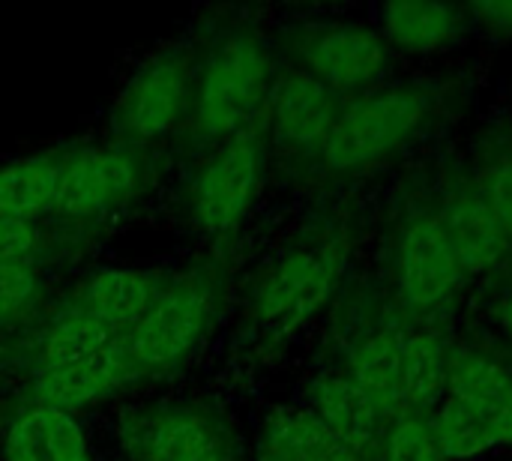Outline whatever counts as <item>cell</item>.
Returning <instances> with one entry per match:
<instances>
[{"label":"cell","mask_w":512,"mask_h":461,"mask_svg":"<svg viewBox=\"0 0 512 461\" xmlns=\"http://www.w3.org/2000/svg\"><path fill=\"white\" fill-rule=\"evenodd\" d=\"M270 51L249 30L222 36L201 66L192 93L195 132L234 138L270 96Z\"/></svg>","instance_id":"cell-1"},{"label":"cell","mask_w":512,"mask_h":461,"mask_svg":"<svg viewBox=\"0 0 512 461\" xmlns=\"http://www.w3.org/2000/svg\"><path fill=\"white\" fill-rule=\"evenodd\" d=\"M429 117V96L417 87H390L369 93L342 108L324 159L333 171H357L375 165L405 147Z\"/></svg>","instance_id":"cell-2"},{"label":"cell","mask_w":512,"mask_h":461,"mask_svg":"<svg viewBox=\"0 0 512 461\" xmlns=\"http://www.w3.org/2000/svg\"><path fill=\"white\" fill-rule=\"evenodd\" d=\"M195 60L186 48H165L150 57L123 87L114 105V132L132 144L156 141L192 111Z\"/></svg>","instance_id":"cell-3"},{"label":"cell","mask_w":512,"mask_h":461,"mask_svg":"<svg viewBox=\"0 0 512 461\" xmlns=\"http://www.w3.org/2000/svg\"><path fill=\"white\" fill-rule=\"evenodd\" d=\"M120 444L132 461H234L231 432L198 405L141 408L123 420Z\"/></svg>","instance_id":"cell-4"},{"label":"cell","mask_w":512,"mask_h":461,"mask_svg":"<svg viewBox=\"0 0 512 461\" xmlns=\"http://www.w3.org/2000/svg\"><path fill=\"white\" fill-rule=\"evenodd\" d=\"M213 318V285L204 276H186L159 294L153 309L123 336L132 366L147 375L180 363Z\"/></svg>","instance_id":"cell-5"},{"label":"cell","mask_w":512,"mask_h":461,"mask_svg":"<svg viewBox=\"0 0 512 461\" xmlns=\"http://www.w3.org/2000/svg\"><path fill=\"white\" fill-rule=\"evenodd\" d=\"M345 267L339 243H318L279 261L255 291V315L267 330L291 333L330 300Z\"/></svg>","instance_id":"cell-6"},{"label":"cell","mask_w":512,"mask_h":461,"mask_svg":"<svg viewBox=\"0 0 512 461\" xmlns=\"http://www.w3.org/2000/svg\"><path fill=\"white\" fill-rule=\"evenodd\" d=\"M264 177V147L252 129L237 132L201 168L192 189L195 222L207 234H225L243 222Z\"/></svg>","instance_id":"cell-7"},{"label":"cell","mask_w":512,"mask_h":461,"mask_svg":"<svg viewBox=\"0 0 512 461\" xmlns=\"http://www.w3.org/2000/svg\"><path fill=\"white\" fill-rule=\"evenodd\" d=\"M144 165L132 147H87L63 162L54 213L66 219H93L123 207L141 189Z\"/></svg>","instance_id":"cell-8"},{"label":"cell","mask_w":512,"mask_h":461,"mask_svg":"<svg viewBox=\"0 0 512 461\" xmlns=\"http://www.w3.org/2000/svg\"><path fill=\"white\" fill-rule=\"evenodd\" d=\"M465 276L468 273L441 216H423L408 225L399 243V288L414 312L444 306Z\"/></svg>","instance_id":"cell-9"},{"label":"cell","mask_w":512,"mask_h":461,"mask_svg":"<svg viewBox=\"0 0 512 461\" xmlns=\"http://www.w3.org/2000/svg\"><path fill=\"white\" fill-rule=\"evenodd\" d=\"M306 72L336 93L375 87L390 66V45L372 27H327L306 36L300 48Z\"/></svg>","instance_id":"cell-10"},{"label":"cell","mask_w":512,"mask_h":461,"mask_svg":"<svg viewBox=\"0 0 512 461\" xmlns=\"http://www.w3.org/2000/svg\"><path fill=\"white\" fill-rule=\"evenodd\" d=\"M267 105H270V126L276 138L291 147H312V144L324 147L342 114L339 93L321 84L309 72L282 75L270 87Z\"/></svg>","instance_id":"cell-11"},{"label":"cell","mask_w":512,"mask_h":461,"mask_svg":"<svg viewBox=\"0 0 512 461\" xmlns=\"http://www.w3.org/2000/svg\"><path fill=\"white\" fill-rule=\"evenodd\" d=\"M447 396L474 408L498 444H512V372L504 363L474 348L450 354Z\"/></svg>","instance_id":"cell-12"},{"label":"cell","mask_w":512,"mask_h":461,"mask_svg":"<svg viewBox=\"0 0 512 461\" xmlns=\"http://www.w3.org/2000/svg\"><path fill=\"white\" fill-rule=\"evenodd\" d=\"M141 378V372L132 366V360L120 348L84 360V363H72V366H60V369H42L36 372L33 381V402L36 405H48V408H81L90 402H99L105 396H111L114 390L126 387L129 381Z\"/></svg>","instance_id":"cell-13"},{"label":"cell","mask_w":512,"mask_h":461,"mask_svg":"<svg viewBox=\"0 0 512 461\" xmlns=\"http://www.w3.org/2000/svg\"><path fill=\"white\" fill-rule=\"evenodd\" d=\"M162 291L165 282L150 270H102L78 288L69 309L87 312L126 336L153 309Z\"/></svg>","instance_id":"cell-14"},{"label":"cell","mask_w":512,"mask_h":461,"mask_svg":"<svg viewBox=\"0 0 512 461\" xmlns=\"http://www.w3.org/2000/svg\"><path fill=\"white\" fill-rule=\"evenodd\" d=\"M468 24V9L453 3H384L378 33L402 54H432L450 48Z\"/></svg>","instance_id":"cell-15"},{"label":"cell","mask_w":512,"mask_h":461,"mask_svg":"<svg viewBox=\"0 0 512 461\" xmlns=\"http://www.w3.org/2000/svg\"><path fill=\"white\" fill-rule=\"evenodd\" d=\"M312 414L354 453H366L381 432V414L348 375H324L309 393Z\"/></svg>","instance_id":"cell-16"},{"label":"cell","mask_w":512,"mask_h":461,"mask_svg":"<svg viewBox=\"0 0 512 461\" xmlns=\"http://www.w3.org/2000/svg\"><path fill=\"white\" fill-rule=\"evenodd\" d=\"M6 461H90L81 426L69 411L33 405L6 435Z\"/></svg>","instance_id":"cell-17"},{"label":"cell","mask_w":512,"mask_h":461,"mask_svg":"<svg viewBox=\"0 0 512 461\" xmlns=\"http://www.w3.org/2000/svg\"><path fill=\"white\" fill-rule=\"evenodd\" d=\"M261 461H363L309 408L276 414L261 438Z\"/></svg>","instance_id":"cell-18"},{"label":"cell","mask_w":512,"mask_h":461,"mask_svg":"<svg viewBox=\"0 0 512 461\" xmlns=\"http://www.w3.org/2000/svg\"><path fill=\"white\" fill-rule=\"evenodd\" d=\"M441 222H444L468 276L486 273L489 267H495L501 261V255L507 249V237L477 192L456 195L447 204V210L441 213Z\"/></svg>","instance_id":"cell-19"},{"label":"cell","mask_w":512,"mask_h":461,"mask_svg":"<svg viewBox=\"0 0 512 461\" xmlns=\"http://www.w3.org/2000/svg\"><path fill=\"white\" fill-rule=\"evenodd\" d=\"M348 378L372 399L381 417L405 414L402 402V339L393 333H372L354 345Z\"/></svg>","instance_id":"cell-20"},{"label":"cell","mask_w":512,"mask_h":461,"mask_svg":"<svg viewBox=\"0 0 512 461\" xmlns=\"http://www.w3.org/2000/svg\"><path fill=\"white\" fill-rule=\"evenodd\" d=\"M63 153H42L0 168V216L33 222L54 210L57 183L63 174Z\"/></svg>","instance_id":"cell-21"},{"label":"cell","mask_w":512,"mask_h":461,"mask_svg":"<svg viewBox=\"0 0 512 461\" xmlns=\"http://www.w3.org/2000/svg\"><path fill=\"white\" fill-rule=\"evenodd\" d=\"M120 342H123V333L114 330L111 324H105V321H99V318H93L87 312L66 309L42 336L39 372L102 357V354L120 348Z\"/></svg>","instance_id":"cell-22"},{"label":"cell","mask_w":512,"mask_h":461,"mask_svg":"<svg viewBox=\"0 0 512 461\" xmlns=\"http://www.w3.org/2000/svg\"><path fill=\"white\" fill-rule=\"evenodd\" d=\"M450 354L432 333L402 336V402L405 414L435 405L447 393Z\"/></svg>","instance_id":"cell-23"},{"label":"cell","mask_w":512,"mask_h":461,"mask_svg":"<svg viewBox=\"0 0 512 461\" xmlns=\"http://www.w3.org/2000/svg\"><path fill=\"white\" fill-rule=\"evenodd\" d=\"M432 429H435V438L441 444V453L447 461H468L501 447L495 432L489 429V423L474 411L468 408L465 402L459 399H450L441 405V411H435L432 417Z\"/></svg>","instance_id":"cell-24"},{"label":"cell","mask_w":512,"mask_h":461,"mask_svg":"<svg viewBox=\"0 0 512 461\" xmlns=\"http://www.w3.org/2000/svg\"><path fill=\"white\" fill-rule=\"evenodd\" d=\"M384 461H447L435 438L432 420L423 411L399 414L384 435Z\"/></svg>","instance_id":"cell-25"},{"label":"cell","mask_w":512,"mask_h":461,"mask_svg":"<svg viewBox=\"0 0 512 461\" xmlns=\"http://www.w3.org/2000/svg\"><path fill=\"white\" fill-rule=\"evenodd\" d=\"M477 195L512 243V150L489 156L477 171Z\"/></svg>","instance_id":"cell-26"},{"label":"cell","mask_w":512,"mask_h":461,"mask_svg":"<svg viewBox=\"0 0 512 461\" xmlns=\"http://www.w3.org/2000/svg\"><path fill=\"white\" fill-rule=\"evenodd\" d=\"M36 294V273L27 261L0 264V321L15 318Z\"/></svg>","instance_id":"cell-27"},{"label":"cell","mask_w":512,"mask_h":461,"mask_svg":"<svg viewBox=\"0 0 512 461\" xmlns=\"http://www.w3.org/2000/svg\"><path fill=\"white\" fill-rule=\"evenodd\" d=\"M36 246L33 222L0 216V264H21Z\"/></svg>","instance_id":"cell-28"},{"label":"cell","mask_w":512,"mask_h":461,"mask_svg":"<svg viewBox=\"0 0 512 461\" xmlns=\"http://www.w3.org/2000/svg\"><path fill=\"white\" fill-rule=\"evenodd\" d=\"M468 18H477L492 33H512V0L510 3H480L468 9Z\"/></svg>","instance_id":"cell-29"},{"label":"cell","mask_w":512,"mask_h":461,"mask_svg":"<svg viewBox=\"0 0 512 461\" xmlns=\"http://www.w3.org/2000/svg\"><path fill=\"white\" fill-rule=\"evenodd\" d=\"M501 327H504V336L512 342V294L510 300L504 303V309H501Z\"/></svg>","instance_id":"cell-30"}]
</instances>
